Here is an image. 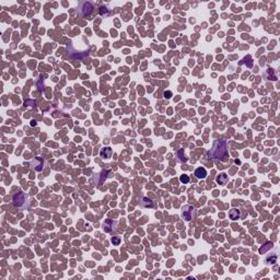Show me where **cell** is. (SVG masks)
Instances as JSON below:
<instances>
[{
  "label": "cell",
  "instance_id": "obj_1",
  "mask_svg": "<svg viewBox=\"0 0 280 280\" xmlns=\"http://www.w3.org/2000/svg\"><path fill=\"white\" fill-rule=\"evenodd\" d=\"M209 157L211 159H217L221 162H227L229 160L228 142L226 140H216L211 151H209Z\"/></svg>",
  "mask_w": 280,
  "mask_h": 280
},
{
  "label": "cell",
  "instance_id": "obj_2",
  "mask_svg": "<svg viewBox=\"0 0 280 280\" xmlns=\"http://www.w3.org/2000/svg\"><path fill=\"white\" fill-rule=\"evenodd\" d=\"M93 11V5L90 1H82L78 8V14L82 18H87Z\"/></svg>",
  "mask_w": 280,
  "mask_h": 280
},
{
  "label": "cell",
  "instance_id": "obj_3",
  "mask_svg": "<svg viewBox=\"0 0 280 280\" xmlns=\"http://www.w3.org/2000/svg\"><path fill=\"white\" fill-rule=\"evenodd\" d=\"M27 199H29V196L26 195V193H23V191H19V193L14 194L13 197H12L13 205L18 208L25 207V205L27 203Z\"/></svg>",
  "mask_w": 280,
  "mask_h": 280
},
{
  "label": "cell",
  "instance_id": "obj_4",
  "mask_svg": "<svg viewBox=\"0 0 280 280\" xmlns=\"http://www.w3.org/2000/svg\"><path fill=\"white\" fill-rule=\"evenodd\" d=\"M44 165H45V161H44V159L43 158H41V157L34 158V159H32L31 160V162H30L31 169L34 170V171H36V172L43 171Z\"/></svg>",
  "mask_w": 280,
  "mask_h": 280
},
{
  "label": "cell",
  "instance_id": "obj_5",
  "mask_svg": "<svg viewBox=\"0 0 280 280\" xmlns=\"http://www.w3.org/2000/svg\"><path fill=\"white\" fill-rule=\"evenodd\" d=\"M193 212H194V207L190 205H186L182 208V217L183 219H185L186 221H190L193 218Z\"/></svg>",
  "mask_w": 280,
  "mask_h": 280
},
{
  "label": "cell",
  "instance_id": "obj_6",
  "mask_svg": "<svg viewBox=\"0 0 280 280\" xmlns=\"http://www.w3.org/2000/svg\"><path fill=\"white\" fill-rule=\"evenodd\" d=\"M117 227V221L112 220V219H106L103 223V229H104L105 232H112L115 228Z\"/></svg>",
  "mask_w": 280,
  "mask_h": 280
},
{
  "label": "cell",
  "instance_id": "obj_7",
  "mask_svg": "<svg viewBox=\"0 0 280 280\" xmlns=\"http://www.w3.org/2000/svg\"><path fill=\"white\" fill-rule=\"evenodd\" d=\"M229 217L232 221L237 220V219L241 218V210L237 209V208H233L229 211Z\"/></svg>",
  "mask_w": 280,
  "mask_h": 280
},
{
  "label": "cell",
  "instance_id": "obj_8",
  "mask_svg": "<svg viewBox=\"0 0 280 280\" xmlns=\"http://www.w3.org/2000/svg\"><path fill=\"white\" fill-rule=\"evenodd\" d=\"M112 153H113V151H112V149L109 147H104L100 151V155L103 159H109L112 157Z\"/></svg>",
  "mask_w": 280,
  "mask_h": 280
},
{
  "label": "cell",
  "instance_id": "obj_9",
  "mask_svg": "<svg viewBox=\"0 0 280 280\" xmlns=\"http://www.w3.org/2000/svg\"><path fill=\"white\" fill-rule=\"evenodd\" d=\"M194 174H195L196 177L199 178V180H204V178L207 177V171H206V169H204V168H198V169H196Z\"/></svg>",
  "mask_w": 280,
  "mask_h": 280
},
{
  "label": "cell",
  "instance_id": "obj_10",
  "mask_svg": "<svg viewBox=\"0 0 280 280\" xmlns=\"http://www.w3.org/2000/svg\"><path fill=\"white\" fill-rule=\"evenodd\" d=\"M229 181V177H228V174L226 173H220L218 176L216 177V182L218 183L219 185H224L227 184V182Z\"/></svg>",
  "mask_w": 280,
  "mask_h": 280
},
{
  "label": "cell",
  "instance_id": "obj_11",
  "mask_svg": "<svg viewBox=\"0 0 280 280\" xmlns=\"http://www.w3.org/2000/svg\"><path fill=\"white\" fill-rule=\"evenodd\" d=\"M246 65V67H248V68H252L253 67V59H252V57H250V55H247L245 58H243V59L240 62V65Z\"/></svg>",
  "mask_w": 280,
  "mask_h": 280
},
{
  "label": "cell",
  "instance_id": "obj_12",
  "mask_svg": "<svg viewBox=\"0 0 280 280\" xmlns=\"http://www.w3.org/2000/svg\"><path fill=\"white\" fill-rule=\"evenodd\" d=\"M273 242H266V243L258 250V252H259V254H265L266 252H268V250L273 247Z\"/></svg>",
  "mask_w": 280,
  "mask_h": 280
},
{
  "label": "cell",
  "instance_id": "obj_13",
  "mask_svg": "<svg viewBox=\"0 0 280 280\" xmlns=\"http://www.w3.org/2000/svg\"><path fill=\"white\" fill-rule=\"evenodd\" d=\"M140 205H141L142 207H146V208H152L153 201L151 200V199L147 198V197H144V198H142V201L140 203Z\"/></svg>",
  "mask_w": 280,
  "mask_h": 280
},
{
  "label": "cell",
  "instance_id": "obj_14",
  "mask_svg": "<svg viewBox=\"0 0 280 280\" xmlns=\"http://www.w3.org/2000/svg\"><path fill=\"white\" fill-rule=\"evenodd\" d=\"M276 262H277V255H276V254H273V257H267V259H266L267 265H273V264H275Z\"/></svg>",
  "mask_w": 280,
  "mask_h": 280
},
{
  "label": "cell",
  "instance_id": "obj_15",
  "mask_svg": "<svg viewBox=\"0 0 280 280\" xmlns=\"http://www.w3.org/2000/svg\"><path fill=\"white\" fill-rule=\"evenodd\" d=\"M121 241H122V239L119 236H113L111 239V242L114 244V245H119V244H121Z\"/></svg>",
  "mask_w": 280,
  "mask_h": 280
},
{
  "label": "cell",
  "instance_id": "obj_16",
  "mask_svg": "<svg viewBox=\"0 0 280 280\" xmlns=\"http://www.w3.org/2000/svg\"><path fill=\"white\" fill-rule=\"evenodd\" d=\"M180 181H181V183H183V184H188L189 183V176L188 175H181V177H180Z\"/></svg>",
  "mask_w": 280,
  "mask_h": 280
},
{
  "label": "cell",
  "instance_id": "obj_17",
  "mask_svg": "<svg viewBox=\"0 0 280 280\" xmlns=\"http://www.w3.org/2000/svg\"><path fill=\"white\" fill-rule=\"evenodd\" d=\"M100 13L102 14V16H107V14L109 13V11H108V9H107V7H101V9H100Z\"/></svg>",
  "mask_w": 280,
  "mask_h": 280
},
{
  "label": "cell",
  "instance_id": "obj_18",
  "mask_svg": "<svg viewBox=\"0 0 280 280\" xmlns=\"http://www.w3.org/2000/svg\"><path fill=\"white\" fill-rule=\"evenodd\" d=\"M163 95H164V98L165 99H171L172 96H173V93H172L171 91H165L163 93Z\"/></svg>",
  "mask_w": 280,
  "mask_h": 280
}]
</instances>
